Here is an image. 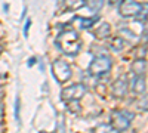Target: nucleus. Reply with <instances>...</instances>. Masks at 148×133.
Here are the masks:
<instances>
[{"label":"nucleus","instance_id":"nucleus-22","mask_svg":"<svg viewBox=\"0 0 148 133\" xmlns=\"http://www.w3.org/2000/svg\"><path fill=\"white\" fill-rule=\"evenodd\" d=\"M0 77H3V76H0Z\"/></svg>","mask_w":148,"mask_h":133},{"label":"nucleus","instance_id":"nucleus-3","mask_svg":"<svg viewBox=\"0 0 148 133\" xmlns=\"http://www.w3.org/2000/svg\"><path fill=\"white\" fill-rule=\"evenodd\" d=\"M132 118H133V113L130 111H114L113 115H111V126L116 132H123V130H127L130 123H132Z\"/></svg>","mask_w":148,"mask_h":133},{"label":"nucleus","instance_id":"nucleus-21","mask_svg":"<svg viewBox=\"0 0 148 133\" xmlns=\"http://www.w3.org/2000/svg\"><path fill=\"white\" fill-rule=\"evenodd\" d=\"M2 52H3V47H2V46H0V55H2Z\"/></svg>","mask_w":148,"mask_h":133},{"label":"nucleus","instance_id":"nucleus-11","mask_svg":"<svg viewBox=\"0 0 148 133\" xmlns=\"http://www.w3.org/2000/svg\"><path fill=\"white\" fill-rule=\"evenodd\" d=\"M74 21H77L80 24L79 27L82 30H88L92 25H95V22L98 21V16H95V18H80V16H76V18H74Z\"/></svg>","mask_w":148,"mask_h":133},{"label":"nucleus","instance_id":"nucleus-10","mask_svg":"<svg viewBox=\"0 0 148 133\" xmlns=\"http://www.w3.org/2000/svg\"><path fill=\"white\" fill-rule=\"evenodd\" d=\"M93 34H95L96 39H107V37H110V34H111V27H110V24H108V22H102L101 25L95 30Z\"/></svg>","mask_w":148,"mask_h":133},{"label":"nucleus","instance_id":"nucleus-5","mask_svg":"<svg viewBox=\"0 0 148 133\" xmlns=\"http://www.w3.org/2000/svg\"><path fill=\"white\" fill-rule=\"evenodd\" d=\"M52 74L59 83H65L71 78V67L62 59H56L52 64Z\"/></svg>","mask_w":148,"mask_h":133},{"label":"nucleus","instance_id":"nucleus-2","mask_svg":"<svg viewBox=\"0 0 148 133\" xmlns=\"http://www.w3.org/2000/svg\"><path fill=\"white\" fill-rule=\"evenodd\" d=\"M111 67H113V62L107 55H99L95 56L93 61L89 65V74L90 76H104L107 72H110Z\"/></svg>","mask_w":148,"mask_h":133},{"label":"nucleus","instance_id":"nucleus-6","mask_svg":"<svg viewBox=\"0 0 148 133\" xmlns=\"http://www.w3.org/2000/svg\"><path fill=\"white\" fill-rule=\"evenodd\" d=\"M86 93V86L84 84H73V86H68L65 89H62L61 92V98L65 102H70V101H79L82 99Z\"/></svg>","mask_w":148,"mask_h":133},{"label":"nucleus","instance_id":"nucleus-13","mask_svg":"<svg viewBox=\"0 0 148 133\" xmlns=\"http://www.w3.org/2000/svg\"><path fill=\"white\" fill-rule=\"evenodd\" d=\"M64 5L68 10H79L84 6V0H64Z\"/></svg>","mask_w":148,"mask_h":133},{"label":"nucleus","instance_id":"nucleus-8","mask_svg":"<svg viewBox=\"0 0 148 133\" xmlns=\"http://www.w3.org/2000/svg\"><path fill=\"white\" fill-rule=\"evenodd\" d=\"M145 83H147V81H145L144 74H142V76H135V78L132 80V84H130L132 92L138 93V95L145 93V90H147V84H145Z\"/></svg>","mask_w":148,"mask_h":133},{"label":"nucleus","instance_id":"nucleus-4","mask_svg":"<svg viewBox=\"0 0 148 133\" xmlns=\"http://www.w3.org/2000/svg\"><path fill=\"white\" fill-rule=\"evenodd\" d=\"M147 5H141L135 0H121L119 5V14L123 18H135L142 14V10Z\"/></svg>","mask_w":148,"mask_h":133},{"label":"nucleus","instance_id":"nucleus-18","mask_svg":"<svg viewBox=\"0 0 148 133\" xmlns=\"http://www.w3.org/2000/svg\"><path fill=\"white\" fill-rule=\"evenodd\" d=\"M30 27H31V21L28 19V21L25 22V27H24V35H25V37H28V31H30Z\"/></svg>","mask_w":148,"mask_h":133},{"label":"nucleus","instance_id":"nucleus-16","mask_svg":"<svg viewBox=\"0 0 148 133\" xmlns=\"http://www.w3.org/2000/svg\"><path fill=\"white\" fill-rule=\"evenodd\" d=\"M19 110H21V101L19 98L15 99V120L16 121H19Z\"/></svg>","mask_w":148,"mask_h":133},{"label":"nucleus","instance_id":"nucleus-1","mask_svg":"<svg viewBox=\"0 0 148 133\" xmlns=\"http://www.w3.org/2000/svg\"><path fill=\"white\" fill-rule=\"evenodd\" d=\"M56 44L65 55H77L82 49V39L74 30H64L56 37Z\"/></svg>","mask_w":148,"mask_h":133},{"label":"nucleus","instance_id":"nucleus-20","mask_svg":"<svg viewBox=\"0 0 148 133\" xmlns=\"http://www.w3.org/2000/svg\"><path fill=\"white\" fill-rule=\"evenodd\" d=\"M2 113H3V105L0 104V114H2Z\"/></svg>","mask_w":148,"mask_h":133},{"label":"nucleus","instance_id":"nucleus-12","mask_svg":"<svg viewBox=\"0 0 148 133\" xmlns=\"http://www.w3.org/2000/svg\"><path fill=\"white\" fill-rule=\"evenodd\" d=\"M110 47H111L114 52H120V50H123V47H125V40H123L120 35L110 39Z\"/></svg>","mask_w":148,"mask_h":133},{"label":"nucleus","instance_id":"nucleus-7","mask_svg":"<svg viewBox=\"0 0 148 133\" xmlns=\"http://www.w3.org/2000/svg\"><path fill=\"white\" fill-rule=\"evenodd\" d=\"M127 81L126 78L123 77V78H119L114 84H113V95H114V98H123L126 93H127Z\"/></svg>","mask_w":148,"mask_h":133},{"label":"nucleus","instance_id":"nucleus-14","mask_svg":"<svg viewBox=\"0 0 148 133\" xmlns=\"http://www.w3.org/2000/svg\"><path fill=\"white\" fill-rule=\"evenodd\" d=\"M104 2H105V0H86L84 3H88L90 10L98 12V10H101V8L104 6Z\"/></svg>","mask_w":148,"mask_h":133},{"label":"nucleus","instance_id":"nucleus-9","mask_svg":"<svg viewBox=\"0 0 148 133\" xmlns=\"http://www.w3.org/2000/svg\"><path fill=\"white\" fill-rule=\"evenodd\" d=\"M130 70L135 76H142L147 71V61L145 58H136V61H133L130 65Z\"/></svg>","mask_w":148,"mask_h":133},{"label":"nucleus","instance_id":"nucleus-19","mask_svg":"<svg viewBox=\"0 0 148 133\" xmlns=\"http://www.w3.org/2000/svg\"><path fill=\"white\" fill-rule=\"evenodd\" d=\"M34 61H36V58H31V59H30V62H28V65L31 67V65L34 64Z\"/></svg>","mask_w":148,"mask_h":133},{"label":"nucleus","instance_id":"nucleus-17","mask_svg":"<svg viewBox=\"0 0 148 133\" xmlns=\"http://www.w3.org/2000/svg\"><path fill=\"white\" fill-rule=\"evenodd\" d=\"M145 55H147L145 46H144V47H139V50L136 52V58H145Z\"/></svg>","mask_w":148,"mask_h":133},{"label":"nucleus","instance_id":"nucleus-15","mask_svg":"<svg viewBox=\"0 0 148 133\" xmlns=\"http://www.w3.org/2000/svg\"><path fill=\"white\" fill-rule=\"evenodd\" d=\"M101 130H107V132H116V130L113 129V126H111V124H101V126H96V127L93 129V132H101Z\"/></svg>","mask_w":148,"mask_h":133}]
</instances>
